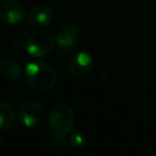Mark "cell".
<instances>
[{
  "instance_id": "6da1fadb",
  "label": "cell",
  "mask_w": 156,
  "mask_h": 156,
  "mask_svg": "<svg viewBox=\"0 0 156 156\" xmlns=\"http://www.w3.org/2000/svg\"><path fill=\"white\" fill-rule=\"evenodd\" d=\"M24 79L30 88L39 91H46L55 87L57 74L49 63L33 61L29 62L24 68Z\"/></svg>"
},
{
  "instance_id": "7a4b0ae2",
  "label": "cell",
  "mask_w": 156,
  "mask_h": 156,
  "mask_svg": "<svg viewBox=\"0 0 156 156\" xmlns=\"http://www.w3.org/2000/svg\"><path fill=\"white\" fill-rule=\"evenodd\" d=\"M74 112L68 105H56L49 112V128L55 139H63L74 124Z\"/></svg>"
},
{
  "instance_id": "3957f363",
  "label": "cell",
  "mask_w": 156,
  "mask_h": 156,
  "mask_svg": "<svg viewBox=\"0 0 156 156\" xmlns=\"http://www.w3.org/2000/svg\"><path fill=\"white\" fill-rule=\"evenodd\" d=\"M54 45L55 38L52 37V34L49 30L39 29L29 35L26 44V50L32 57L40 58L46 56L52 50Z\"/></svg>"
},
{
  "instance_id": "277c9868",
  "label": "cell",
  "mask_w": 156,
  "mask_h": 156,
  "mask_svg": "<svg viewBox=\"0 0 156 156\" xmlns=\"http://www.w3.org/2000/svg\"><path fill=\"white\" fill-rule=\"evenodd\" d=\"M18 117L26 128H35L44 122L46 117V108L40 101H26L18 108Z\"/></svg>"
},
{
  "instance_id": "5b68a950",
  "label": "cell",
  "mask_w": 156,
  "mask_h": 156,
  "mask_svg": "<svg viewBox=\"0 0 156 156\" xmlns=\"http://www.w3.org/2000/svg\"><path fill=\"white\" fill-rule=\"evenodd\" d=\"M79 38V27L76 22L68 21L62 24L60 30L55 37V44L57 50L62 54L73 52L78 46Z\"/></svg>"
},
{
  "instance_id": "8992f818",
  "label": "cell",
  "mask_w": 156,
  "mask_h": 156,
  "mask_svg": "<svg viewBox=\"0 0 156 156\" xmlns=\"http://www.w3.org/2000/svg\"><path fill=\"white\" fill-rule=\"evenodd\" d=\"M94 66H95L94 58L89 52L78 51L69 57L67 63V69L73 78L83 79L91 74V72L94 71Z\"/></svg>"
},
{
  "instance_id": "52a82bcc",
  "label": "cell",
  "mask_w": 156,
  "mask_h": 156,
  "mask_svg": "<svg viewBox=\"0 0 156 156\" xmlns=\"http://www.w3.org/2000/svg\"><path fill=\"white\" fill-rule=\"evenodd\" d=\"M26 7L21 1L5 0L0 4V22L4 24H17L23 21Z\"/></svg>"
},
{
  "instance_id": "ba28073f",
  "label": "cell",
  "mask_w": 156,
  "mask_h": 156,
  "mask_svg": "<svg viewBox=\"0 0 156 156\" xmlns=\"http://www.w3.org/2000/svg\"><path fill=\"white\" fill-rule=\"evenodd\" d=\"M52 20V12L51 9L46 5H37L32 7V10L28 13V21L32 26L37 28H41L48 26Z\"/></svg>"
},
{
  "instance_id": "9c48e42d",
  "label": "cell",
  "mask_w": 156,
  "mask_h": 156,
  "mask_svg": "<svg viewBox=\"0 0 156 156\" xmlns=\"http://www.w3.org/2000/svg\"><path fill=\"white\" fill-rule=\"evenodd\" d=\"M23 67L21 62L13 57L5 56L0 58V74L7 79L16 80L22 76Z\"/></svg>"
},
{
  "instance_id": "30bf717a",
  "label": "cell",
  "mask_w": 156,
  "mask_h": 156,
  "mask_svg": "<svg viewBox=\"0 0 156 156\" xmlns=\"http://www.w3.org/2000/svg\"><path fill=\"white\" fill-rule=\"evenodd\" d=\"M17 115L13 107L6 102H0V132H7L16 124Z\"/></svg>"
},
{
  "instance_id": "8fae6325",
  "label": "cell",
  "mask_w": 156,
  "mask_h": 156,
  "mask_svg": "<svg viewBox=\"0 0 156 156\" xmlns=\"http://www.w3.org/2000/svg\"><path fill=\"white\" fill-rule=\"evenodd\" d=\"M85 143H87V139H85V135L83 132L74 129L68 133V144L72 147H74V149L83 147L85 145Z\"/></svg>"
},
{
  "instance_id": "7c38bea8",
  "label": "cell",
  "mask_w": 156,
  "mask_h": 156,
  "mask_svg": "<svg viewBox=\"0 0 156 156\" xmlns=\"http://www.w3.org/2000/svg\"><path fill=\"white\" fill-rule=\"evenodd\" d=\"M1 141H2V139H1V135H0V144H1Z\"/></svg>"
}]
</instances>
